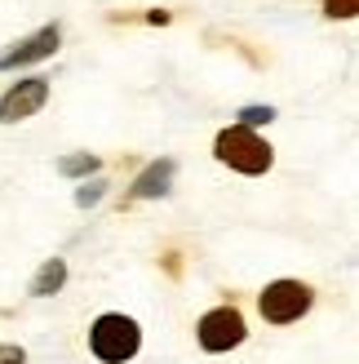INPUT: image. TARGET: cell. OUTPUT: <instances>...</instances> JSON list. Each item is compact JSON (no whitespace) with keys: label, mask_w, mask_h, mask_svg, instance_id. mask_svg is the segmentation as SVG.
Here are the masks:
<instances>
[{"label":"cell","mask_w":359,"mask_h":364,"mask_svg":"<svg viewBox=\"0 0 359 364\" xmlns=\"http://www.w3.org/2000/svg\"><path fill=\"white\" fill-rule=\"evenodd\" d=\"M0 364H27V351L13 342H0Z\"/></svg>","instance_id":"13"},{"label":"cell","mask_w":359,"mask_h":364,"mask_svg":"<svg viewBox=\"0 0 359 364\" xmlns=\"http://www.w3.org/2000/svg\"><path fill=\"white\" fill-rule=\"evenodd\" d=\"M102 196H106V178H84L80 187H76V205L80 209H94Z\"/></svg>","instance_id":"10"},{"label":"cell","mask_w":359,"mask_h":364,"mask_svg":"<svg viewBox=\"0 0 359 364\" xmlns=\"http://www.w3.org/2000/svg\"><path fill=\"white\" fill-rule=\"evenodd\" d=\"M324 14L328 18H355L359 14V0H324Z\"/></svg>","instance_id":"12"},{"label":"cell","mask_w":359,"mask_h":364,"mask_svg":"<svg viewBox=\"0 0 359 364\" xmlns=\"http://www.w3.org/2000/svg\"><path fill=\"white\" fill-rule=\"evenodd\" d=\"M62 284H67V262H62V258H49V262L31 276V298H53Z\"/></svg>","instance_id":"8"},{"label":"cell","mask_w":359,"mask_h":364,"mask_svg":"<svg viewBox=\"0 0 359 364\" xmlns=\"http://www.w3.org/2000/svg\"><path fill=\"white\" fill-rule=\"evenodd\" d=\"M142 347V329L133 316H120V311H106L94 320L89 329V351H94L102 364H129Z\"/></svg>","instance_id":"2"},{"label":"cell","mask_w":359,"mask_h":364,"mask_svg":"<svg viewBox=\"0 0 359 364\" xmlns=\"http://www.w3.org/2000/svg\"><path fill=\"white\" fill-rule=\"evenodd\" d=\"M173 173H177V165H173V160H151V165H147V169H142V173L133 178L129 200H160V196H169V187H173Z\"/></svg>","instance_id":"7"},{"label":"cell","mask_w":359,"mask_h":364,"mask_svg":"<svg viewBox=\"0 0 359 364\" xmlns=\"http://www.w3.org/2000/svg\"><path fill=\"white\" fill-rule=\"evenodd\" d=\"M58 45H62V31H58V27H40V31L23 36L13 49L0 53V71H18V67L45 63V58H53V53H58Z\"/></svg>","instance_id":"6"},{"label":"cell","mask_w":359,"mask_h":364,"mask_svg":"<svg viewBox=\"0 0 359 364\" xmlns=\"http://www.w3.org/2000/svg\"><path fill=\"white\" fill-rule=\"evenodd\" d=\"M275 107H240V124L244 129H258V124H271Z\"/></svg>","instance_id":"11"},{"label":"cell","mask_w":359,"mask_h":364,"mask_svg":"<svg viewBox=\"0 0 359 364\" xmlns=\"http://www.w3.org/2000/svg\"><path fill=\"white\" fill-rule=\"evenodd\" d=\"M45 102H49V80H45V76H27V80H18L9 94L0 98V124L31 120Z\"/></svg>","instance_id":"5"},{"label":"cell","mask_w":359,"mask_h":364,"mask_svg":"<svg viewBox=\"0 0 359 364\" xmlns=\"http://www.w3.org/2000/svg\"><path fill=\"white\" fill-rule=\"evenodd\" d=\"M98 169H102V160L94 151H71V156L58 160V173L62 178H94Z\"/></svg>","instance_id":"9"},{"label":"cell","mask_w":359,"mask_h":364,"mask_svg":"<svg viewBox=\"0 0 359 364\" xmlns=\"http://www.w3.org/2000/svg\"><path fill=\"white\" fill-rule=\"evenodd\" d=\"M195 338H200V347L222 355L231 347H240V342L248 338V324L240 316V306H213V311L200 316V324H195Z\"/></svg>","instance_id":"4"},{"label":"cell","mask_w":359,"mask_h":364,"mask_svg":"<svg viewBox=\"0 0 359 364\" xmlns=\"http://www.w3.org/2000/svg\"><path fill=\"white\" fill-rule=\"evenodd\" d=\"M311 302H315V289L311 284H302V280H271L258 294V311L266 324H293L311 311Z\"/></svg>","instance_id":"3"},{"label":"cell","mask_w":359,"mask_h":364,"mask_svg":"<svg viewBox=\"0 0 359 364\" xmlns=\"http://www.w3.org/2000/svg\"><path fill=\"white\" fill-rule=\"evenodd\" d=\"M213 156H218L226 169L248 173V178H258V173H266L275 165L271 142L258 138L253 129H244V124H231V129H222L218 138H213Z\"/></svg>","instance_id":"1"}]
</instances>
